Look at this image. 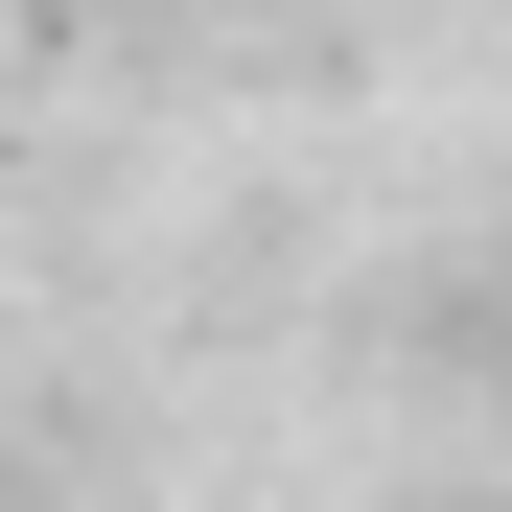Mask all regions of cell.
I'll return each instance as SVG.
<instances>
[]
</instances>
